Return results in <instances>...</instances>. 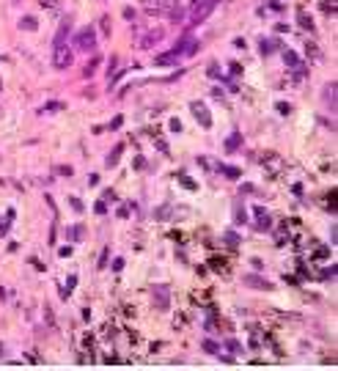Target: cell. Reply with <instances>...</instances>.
Here are the masks:
<instances>
[{
    "mask_svg": "<svg viewBox=\"0 0 338 371\" xmlns=\"http://www.w3.org/2000/svg\"><path fill=\"white\" fill-rule=\"evenodd\" d=\"M71 44H74V50H77V53H94V47H96V30L91 28V25H85L83 30H77V33H74V41H71Z\"/></svg>",
    "mask_w": 338,
    "mask_h": 371,
    "instance_id": "cell-1",
    "label": "cell"
},
{
    "mask_svg": "<svg viewBox=\"0 0 338 371\" xmlns=\"http://www.w3.org/2000/svg\"><path fill=\"white\" fill-rule=\"evenodd\" d=\"M214 6H217V0H196V3H193V8H190V14H187L190 25H201L203 19L214 11Z\"/></svg>",
    "mask_w": 338,
    "mask_h": 371,
    "instance_id": "cell-2",
    "label": "cell"
},
{
    "mask_svg": "<svg viewBox=\"0 0 338 371\" xmlns=\"http://www.w3.org/2000/svg\"><path fill=\"white\" fill-rule=\"evenodd\" d=\"M151 300H154V308H160V311H168V308H171V289L162 286V283L151 286Z\"/></svg>",
    "mask_w": 338,
    "mask_h": 371,
    "instance_id": "cell-3",
    "label": "cell"
},
{
    "mask_svg": "<svg viewBox=\"0 0 338 371\" xmlns=\"http://www.w3.org/2000/svg\"><path fill=\"white\" fill-rule=\"evenodd\" d=\"M162 39H165V30H162V28H151V30H146V33L137 36V47L148 50V47H154V44H160Z\"/></svg>",
    "mask_w": 338,
    "mask_h": 371,
    "instance_id": "cell-4",
    "label": "cell"
},
{
    "mask_svg": "<svg viewBox=\"0 0 338 371\" xmlns=\"http://www.w3.org/2000/svg\"><path fill=\"white\" fill-rule=\"evenodd\" d=\"M71 58H74V53H71L69 44H64V47H55V53H53V66H55V69H69V66H71Z\"/></svg>",
    "mask_w": 338,
    "mask_h": 371,
    "instance_id": "cell-5",
    "label": "cell"
},
{
    "mask_svg": "<svg viewBox=\"0 0 338 371\" xmlns=\"http://www.w3.org/2000/svg\"><path fill=\"white\" fill-rule=\"evenodd\" d=\"M253 225H256V231H270L272 228V215L264 209V206H256L253 209Z\"/></svg>",
    "mask_w": 338,
    "mask_h": 371,
    "instance_id": "cell-6",
    "label": "cell"
},
{
    "mask_svg": "<svg viewBox=\"0 0 338 371\" xmlns=\"http://www.w3.org/2000/svg\"><path fill=\"white\" fill-rule=\"evenodd\" d=\"M190 110H193V116H196V121L201 124V127H212V113H209V107L203 105V102H193L190 105Z\"/></svg>",
    "mask_w": 338,
    "mask_h": 371,
    "instance_id": "cell-7",
    "label": "cell"
},
{
    "mask_svg": "<svg viewBox=\"0 0 338 371\" xmlns=\"http://www.w3.org/2000/svg\"><path fill=\"white\" fill-rule=\"evenodd\" d=\"M322 99H325L327 110H338V85H336V82H327V85H325Z\"/></svg>",
    "mask_w": 338,
    "mask_h": 371,
    "instance_id": "cell-8",
    "label": "cell"
},
{
    "mask_svg": "<svg viewBox=\"0 0 338 371\" xmlns=\"http://www.w3.org/2000/svg\"><path fill=\"white\" fill-rule=\"evenodd\" d=\"M140 6H143V11H148V14H162V11L171 8V0H140Z\"/></svg>",
    "mask_w": 338,
    "mask_h": 371,
    "instance_id": "cell-9",
    "label": "cell"
},
{
    "mask_svg": "<svg viewBox=\"0 0 338 371\" xmlns=\"http://www.w3.org/2000/svg\"><path fill=\"white\" fill-rule=\"evenodd\" d=\"M71 33V19H64V22L58 25V30H55V39H53V47H64L66 39H69Z\"/></svg>",
    "mask_w": 338,
    "mask_h": 371,
    "instance_id": "cell-10",
    "label": "cell"
},
{
    "mask_svg": "<svg viewBox=\"0 0 338 371\" xmlns=\"http://www.w3.org/2000/svg\"><path fill=\"white\" fill-rule=\"evenodd\" d=\"M173 53H176L179 58H182V55H196L198 53V41L196 39H182L176 47H173Z\"/></svg>",
    "mask_w": 338,
    "mask_h": 371,
    "instance_id": "cell-11",
    "label": "cell"
},
{
    "mask_svg": "<svg viewBox=\"0 0 338 371\" xmlns=\"http://www.w3.org/2000/svg\"><path fill=\"white\" fill-rule=\"evenodd\" d=\"M245 286L259 289V292H270V289H272V283H270L267 278H261V275H245Z\"/></svg>",
    "mask_w": 338,
    "mask_h": 371,
    "instance_id": "cell-12",
    "label": "cell"
},
{
    "mask_svg": "<svg viewBox=\"0 0 338 371\" xmlns=\"http://www.w3.org/2000/svg\"><path fill=\"white\" fill-rule=\"evenodd\" d=\"M283 64L289 66V69H300L303 61H300V55H297L294 50H283Z\"/></svg>",
    "mask_w": 338,
    "mask_h": 371,
    "instance_id": "cell-13",
    "label": "cell"
},
{
    "mask_svg": "<svg viewBox=\"0 0 338 371\" xmlns=\"http://www.w3.org/2000/svg\"><path fill=\"white\" fill-rule=\"evenodd\" d=\"M179 64V55L173 53H162V55H157V66H176Z\"/></svg>",
    "mask_w": 338,
    "mask_h": 371,
    "instance_id": "cell-14",
    "label": "cell"
},
{
    "mask_svg": "<svg viewBox=\"0 0 338 371\" xmlns=\"http://www.w3.org/2000/svg\"><path fill=\"white\" fill-rule=\"evenodd\" d=\"M121 151H124V143H119V146H116V148H113V151H110V157L105 159V165H107V168H116V165H119V159H121Z\"/></svg>",
    "mask_w": 338,
    "mask_h": 371,
    "instance_id": "cell-15",
    "label": "cell"
},
{
    "mask_svg": "<svg viewBox=\"0 0 338 371\" xmlns=\"http://www.w3.org/2000/svg\"><path fill=\"white\" fill-rule=\"evenodd\" d=\"M83 234H85V228H83V225H71V228L66 231L69 242H80V239H83Z\"/></svg>",
    "mask_w": 338,
    "mask_h": 371,
    "instance_id": "cell-16",
    "label": "cell"
},
{
    "mask_svg": "<svg viewBox=\"0 0 338 371\" xmlns=\"http://www.w3.org/2000/svg\"><path fill=\"white\" fill-rule=\"evenodd\" d=\"M275 245H286V242H289V228H286V223H280L278 225V231H275Z\"/></svg>",
    "mask_w": 338,
    "mask_h": 371,
    "instance_id": "cell-17",
    "label": "cell"
},
{
    "mask_svg": "<svg viewBox=\"0 0 338 371\" xmlns=\"http://www.w3.org/2000/svg\"><path fill=\"white\" fill-rule=\"evenodd\" d=\"M19 28H22V30H36V28H39V19H36V17H22V19H19Z\"/></svg>",
    "mask_w": 338,
    "mask_h": 371,
    "instance_id": "cell-18",
    "label": "cell"
},
{
    "mask_svg": "<svg viewBox=\"0 0 338 371\" xmlns=\"http://www.w3.org/2000/svg\"><path fill=\"white\" fill-rule=\"evenodd\" d=\"M71 286H77V278H74V275H69V281H66V286L61 289V297H64V300H66V297H69Z\"/></svg>",
    "mask_w": 338,
    "mask_h": 371,
    "instance_id": "cell-19",
    "label": "cell"
},
{
    "mask_svg": "<svg viewBox=\"0 0 338 371\" xmlns=\"http://www.w3.org/2000/svg\"><path fill=\"white\" fill-rule=\"evenodd\" d=\"M239 143H242V138H239V135H231L228 141H225V151H234V148H239Z\"/></svg>",
    "mask_w": 338,
    "mask_h": 371,
    "instance_id": "cell-20",
    "label": "cell"
},
{
    "mask_svg": "<svg viewBox=\"0 0 338 371\" xmlns=\"http://www.w3.org/2000/svg\"><path fill=\"white\" fill-rule=\"evenodd\" d=\"M203 349H206L209 355H217V352H220L217 341H212V338H206V341H203Z\"/></svg>",
    "mask_w": 338,
    "mask_h": 371,
    "instance_id": "cell-21",
    "label": "cell"
},
{
    "mask_svg": "<svg viewBox=\"0 0 338 371\" xmlns=\"http://www.w3.org/2000/svg\"><path fill=\"white\" fill-rule=\"evenodd\" d=\"M325 206H327V212H336V190H330V193H327Z\"/></svg>",
    "mask_w": 338,
    "mask_h": 371,
    "instance_id": "cell-22",
    "label": "cell"
},
{
    "mask_svg": "<svg viewBox=\"0 0 338 371\" xmlns=\"http://www.w3.org/2000/svg\"><path fill=\"white\" fill-rule=\"evenodd\" d=\"M330 256V250H327L325 245H319V247H314V259H327Z\"/></svg>",
    "mask_w": 338,
    "mask_h": 371,
    "instance_id": "cell-23",
    "label": "cell"
},
{
    "mask_svg": "<svg viewBox=\"0 0 338 371\" xmlns=\"http://www.w3.org/2000/svg\"><path fill=\"white\" fill-rule=\"evenodd\" d=\"M300 22H303V28H305V30H311V28H314V22H311V17H308L305 11H300Z\"/></svg>",
    "mask_w": 338,
    "mask_h": 371,
    "instance_id": "cell-24",
    "label": "cell"
},
{
    "mask_svg": "<svg viewBox=\"0 0 338 371\" xmlns=\"http://www.w3.org/2000/svg\"><path fill=\"white\" fill-rule=\"evenodd\" d=\"M96 66H99V58H96V61H91V64H88V66H85V69H83V74H85V77H91V74H94V72H96Z\"/></svg>",
    "mask_w": 338,
    "mask_h": 371,
    "instance_id": "cell-25",
    "label": "cell"
},
{
    "mask_svg": "<svg viewBox=\"0 0 338 371\" xmlns=\"http://www.w3.org/2000/svg\"><path fill=\"white\" fill-rule=\"evenodd\" d=\"M55 110H64V102H50V105L44 107V113H55Z\"/></svg>",
    "mask_w": 338,
    "mask_h": 371,
    "instance_id": "cell-26",
    "label": "cell"
},
{
    "mask_svg": "<svg viewBox=\"0 0 338 371\" xmlns=\"http://www.w3.org/2000/svg\"><path fill=\"white\" fill-rule=\"evenodd\" d=\"M225 347H228V349H231V352H242V344H239V341H234V338H228V344H225Z\"/></svg>",
    "mask_w": 338,
    "mask_h": 371,
    "instance_id": "cell-27",
    "label": "cell"
},
{
    "mask_svg": "<svg viewBox=\"0 0 338 371\" xmlns=\"http://www.w3.org/2000/svg\"><path fill=\"white\" fill-rule=\"evenodd\" d=\"M223 173L228 179H239V168H223Z\"/></svg>",
    "mask_w": 338,
    "mask_h": 371,
    "instance_id": "cell-28",
    "label": "cell"
},
{
    "mask_svg": "<svg viewBox=\"0 0 338 371\" xmlns=\"http://www.w3.org/2000/svg\"><path fill=\"white\" fill-rule=\"evenodd\" d=\"M234 215H237V223H245V209H242V204H237V209H234Z\"/></svg>",
    "mask_w": 338,
    "mask_h": 371,
    "instance_id": "cell-29",
    "label": "cell"
},
{
    "mask_svg": "<svg viewBox=\"0 0 338 371\" xmlns=\"http://www.w3.org/2000/svg\"><path fill=\"white\" fill-rule=\"evenodd\" d=\"M225 242H228L231 247H237V245H239V236H237V234H225Z\"/></svg>",
    "mask_w": 338,
    "mask_h": 371,
    "instance_id": "cell-30",
    "label": "cell"
},
{
    "mask_svg": "<svg viewBox=\"0 0 338 371\" xmlns=\"http://www.w3.org/2000/svg\"><path fill=\"white\" fill-rule=\"evenodd\" d=\"M278 113H280V116H289V113H291V107L286 105V102H278Z\"/></svg>",
    "mask_w": 338,
    "mask_h": 371,
    "instance_id": "cell-31",
    "label": "cell"
},
{
    "mask_svg": "<svg viewBox=\"0 0 338 371\" xmlns=\"http://www.w3.org/2000/svg\"><path fill=\"white\" fill-rule=\"evenodd\" d=\"M209 77H220V69H217V64H209Z\"/></svg>",
    "mask_w": 338,
    "mask_h": 371,
    "instance_id": "cell-32",
    "label": "cell"
},
{
    "mask_svg": "<svg viewBox=\"0 0 338 371\" xmlns=\"http://www.w3.org/2000/svg\"><path fill=\"white\" fill-rule=\"evenodd\" d=\"M171 130H173V132L182 130V121H179V118H171Z\"/></svg>",
    "mask_w": 338,
    "mask_h": 371,
    "instance_id": "cell-33",
    "label": "cell"
},
{
    "mask_svg": "<svg viewBox=\"0 0 338 371\" xmlns=\"http://www.w3.org/2000/svg\"><path fill=\"white\" fill-rule=\"evenodd\" d=\"M275 44H278V41H264V53H272Z\"/></svg>",
    "mask_w": 338,
    "mask_h": 371,
    "instance_id": "cell-34",
    "label": "cell"
},
{
    "mask_svg": "<svg viewBox=\"0 0 338 371\" xmlns=\"http://www.w3.org/2000/svg\"><path fill=\"white\" fill-rule=\"evenodd\" d=\"M69 204H71V209H77V212H80V209H83V204H80L77 198H69Z\"/></svg>",
    "mask_w": 338,
    "mask_h": 371,
    "instance_id": "cell-35",
    "label": "cell"
},
{
    "mask_svg": "<svg viewBox=\"0 0 338 371\" xmlns=\"http://www.w3.org/2000/svg\"><path fill=\"white\" fill-rule=\"evenodd\" d=\"M102 30H105V33H110V19H107V17H102Z\"/></svg>",
    "mask_w": 338,
    "mask_h": 371,
    "instance_id": "cell-36",
    "label": "cell"
},
{
    "mask_svg": "<svg viewBox=\"0 0 338 371\" xmlns=\"http://www.w3.org/2000/svg\"><path fill=\"white\" fill-rule=\"evenodd\" d=\"M110 127H113V130H119V127H121V116H116V118H113V121H110Z\"/></svg>",
    "mask_w": 338,
    "mask_h": 371,
    "instance_id": "cell-37",
    "label": "cell"
},
{
    "mask_svg": "<svg viewBox=\"0 0 338 371\" xmlns=\"http://www.w3.org/2000/svg\"><path fill=\"white\" fill-rule=\"evenodd\" d=\"M42 3H44L47 8H50V6H55V0H42Z\"/></svg>",
    "mask_w": 338,
    "mask_h": 371,
    "instance_id": "cell-38",
    "label": "cell"
},
{
    "mask_svg": "<svg viewBox=\"0 0 338 371\" xmlns=\"http://www.w3.org/2000/svg\"><path fill=\"white\" fill-rule=\"evenodd\" d=\"M0 352H3V344H0Z\"/></svg>",
    "mask_w": 338,
    "mask_h": 371,
    "instance_id": "cell-39",
    "label": "cell"
}]
</instances>
